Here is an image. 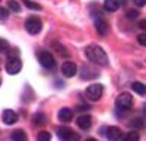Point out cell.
<instances>
[{"label": "cell", "instance_id": "cell-1", "mask_svg": "<svg viewBox=\"0 0 146 141\" xmlns=\"http://www.w3.org/2000/svg\"><path fill=\"white\" fill-rule=\"evenodd\" d=\"M85 53H87V58L90 59V61L94 63V64H97V65L106 67V65L109 64V59H108L106 52L103 51L102 46H98V45H96V43L88 45L87 49H85Z\"/></svg>", "mask_w": 146, "mask_h": 141}, {"label": "cell", "instance_id": "cell-2", "mask_svg": "<svg viewBox=\"0 0 146 141\" xmlns=\"http://www.w3.org/2000/svg\"><path fill=\"white\" fill-rule=\"evenodd\" d=\"M85 95H87V98L90 101H98L103 95V85H100V83L90 85L87 88V91H85Z\"/></svg>", "mask_w": 146, "mask_h": 141}, {"label": "cell", "instance_id": "cell-3", "mask_svg": "<svg viewBox=\"0 0 146 141\" xmlns=\"http://www.w3.org/2000/svg\"><path fill=\"white\" fill-rule=\"evenodd\" d=\"M23 69V63H21V59H19L18 57H14V55H11L8 58V61H6V71L9 73V74H18L19 71H21Z\"/></svg>", "mask_w": 146, "mask_h": 141}, {"label": "cell", "instance_id": "cell-4", "mask_svg": "<svg viewBox=\"0 0 146 141\" xmlns=\"http://www.w3.org/2000/svg\"><path fill=\"white\" fill-rule=\"evenodd\" d=\"M42 27H43V24L37 16H30V18H27V21H25V30H27L30 34H39V33L42 31Z\"/></svg>", "mask_w": 146, "mask_h": 141}, {"label": "cell", "instance_id": "cell-5", "mask_svg": "<svg viewBox=\"0 0 146 141\" xmlns=\"http://www.w3.org/2000/svg\"><path fill=\"white\" fill-rule=\"evenodd\" d=\"M115 104H116L118 109H121V110H128V109H131V105H133V97H131V94H128V92L119 94V95L116 97Z\"/></svg>", "mask_w": 146, "mask_h": 141}, {"label": "cell", "instance_id": "cell-6", "mask_svg": "<svg viewBox=\"0 0 146 141\" xmlns=\"http://www.w3.org/2000/svg\"><path fill=\"white\" fill-rule=\"evenodd\" d=\"M37 58H39L40 65L45 67V69H54L55 67V59L49 51H40L37 53Z\"/></svg>", "mask_w": 146, "mask_h": 141}, {"label": "cell", "instance_id": "cell-7", "mask_svg": "<svg viewBox=\"0 0 146 141\" xmlns=\"http://www.w3.org/2000/svg\"><path fill=\"white\" fill-rule=\"evenodd\" d=\"M57 134H58V137L61 140H78L76 132L73 131L72 128H69V126H61V128H58Z\"/></svg>", "mask_w": 146, "mask_h": 141}, {"label": "cell", "instance_id": "cell-8", "mask_svg": "<svg viewBox=\"0 0 146 141\" xmlns=\"http://www.w3.org/2000/svg\"><path fill=\"white\" fill-rule=\"evenodd\" d=\"M76 70H78V67H76V64L73 61H66L61 65V73L66 77H73L76 74Z\"/></svg>", "mask_w": 146, "mask_h": 141}, {"label": "cell", "instance_id": "cell-9", "mask_svg": "<svg viewBox=\"0 0 146 141\" xmlns=\"http://www.w3.org/2000/svg\"><path fill=\"white\" fill-rule=\"evenodd\" d=\"M96 30H97L98 34L106 36L109 33V24H108V21H106L104 18H102V16H97V19H96Z\"/></svg>", "mask_w": 146, "mask_h": 141}, {"label": "cell", "instance_id": "cell-10", "mask_svg": "<svg viewBox=\"0 0 146 141\" xmlns=\"http://www.w3.org/2000/svg\"><path fill=\"white\" fill-rule=\"evenodd\" d=\"M76 125H78L81 129L87 131V129H90V128H91V125H92V119H91V116H90V115H82V116H79V117H78Z\"/></svg>", "mask_w": 146, "mask_h": 141}, {"label": "cell", "instance_id": "cell-11", "mask_svg": "<svg viewBox=\"0 0 146 141\" xmlns=\"http://www.w3.org/2000/svg\"><path fill=\"white\" fill-rule=\"evenodd\" d=\"M121 129L119 128H116V126H108L106 128V138H109V140H119L122 135H121Z\"/></svg>", "mask_w": 146, "mask_h": 141}, {"label": "cell", "instance_id": "cell-12", "mask_svg": "<svg viewBox=\"0 0 146 141\" xmlns=\"http://www.w3.org/2000/svg\"><path fill=\"white\" fill-rule=\"evenodd\" d=\"M18 120V115L14 110H5L3 111V122L6 125H14Z\"/></svg>", "mask_w": 146, "mask_h": 141}, {"label": "cell", "instance_id": "cell-13", "mask_svg": "<svg viewBox=\"0 0 146 141\" xmlns=\"http://www.w3.org/2000/svg\"><path fill=\"white\" fill-rule=\"evenodd\" d=\"M58 119L61 120V122L67 123V122H70V120L73 119V111L70 109H67V107H64V109H61L58 111Z\"/></svg>", "mask_w": 146, "mask_h": 141}, {"label": "cell", "instance_id": "cell-14", "mask_svg": "<svg viewBox=\"0 0 146 141\" xmlns=\"http://www.w3.org/2000/svg\"><path fill=\"white\" fill-rule=\"evenodd\" d=\"M103 8L108 12H115V11L119 9V2L118 0H104Z\"/></svg>", "mask_w": 146, "mask_h": 141}, {"label": "cell", "instance_id": "cell-15", "mask_svg": "<svg viewBox=\"0 0 146 141\" xmlns=\"http://www.w3.org/2000/svg\"><path fill=\"white\" fill-rule=\"evenodd\" d=\"M131 89L134 91L136 94H139V95H145L146 94V85L142 83V82H133L131 83Z\"/></svg>", "mask_w": 146, "mask_h": 141}, {"label": "cell", "instance_id": "cell-16", "mask_svg": "<svg viewBox=\"0 0 146 141\" xmlns=\"http://www.w3.org/2000/svg\"><path fill=\"white\" fill-rule=\"evenodd\" d=\"M25 138H27V135H25V132L23 129L14 131V132L11 134V140H15V141H24Z\"/></svg>", "mask_w": 146, "mask_h": 141}, {"label": "cell", "instance_id": "cell-17", "mask_svg": "<svg viewBox=\"0 0 146 141\" xmlns=\"http://www.w3.org/2000/svg\"><path fill=\"white\" fill-rule=\"evenodd\" d=\"M33 123L39 125V126L45 125V123H46V116L43 115V113H36V115L33 116Z\"/></svg>", "mask_w": 146, "mask_h": 141}, {"label": "cell", "instance_id": "cell-18", "mask_svg": "<svg viewBox=\"0 0 146 141\" xmlns=\"http://www.w3.org/2000/svg\"><path fill=\"white\" fill-rule=\"evenodd\" d=\"M96 76H97V73L94 70H91L90 67H84L82 69V79H92Z\"/></svg>", "mask_w": 146, "mask_h": 141}, {"label": "cell", "instance_id": "cell-19", "mask_svg": "<svg viewBox=\"0 0 146 141\" xmlns=\"http://www.w3.org/2000/svg\"><path fill=\"white\" fill-rule=\"evenodd\" d=\"M8 8L12 12H19V11H21V6H19V3L17 2V0H9V2H8Z\"/></svg>", "mask_w": 146, "mask_h": 141}, {"label": "cell", "instance_id": "cell-20", "mask_svg": "<svg viewBox=\"0 0 146 141\" xmlns=\"http://www.w3.org/2000/svg\"><path fill=\"white\" fill-rule=\"evenodd\" d=\"M23 3L27 6L29 9H33V11H40L42 8H40V5H37V3H35V2H31V0H23Z\"/></svg>", "mask_w": 146, "mask_h": 141}, {"label": "cell", "instance_id": "cell-21", "mask_svg": "<svg viewBox=\"0 0 146 141\" xmlns=\"http://www.w3.org/2000/svg\"><path fill=\"white\" fill-rule=\"evenodd\" d=\"M9 52V42L6 39H0V53Z\"/></svg>", "mask_w": 146, "mask_h": 141}, {"label": "cell", "instance_id": "cell-22", "mask_svg": "<svg viewBox=\"0 0 146 141\" xmlns=\"http://www.w3.org/2000/svg\"><path fill=\"white\" fill-rule=\"evenodd\" d=\"M124 140H125V141H137V140H139V132L131 131V132H128L127 135L124 137Z\"/></svg>", "mask_w": 146, "mask_h": 141}, {"label": "cell", "instance_id": "cell-23", "mask_svg": "<svg viewBox=\"0 0 146 141\" xmlns=\"http://www.w3.org/2000/svg\"><path fill=\"white\" fill-rule=\"evenodd\" d=\"M37 140H39V141H49V140H51V134L46 132V131H42V132H39Z\"/></svg>", "mask_w": 146, "mask_h": 141}, {"label": "cell", "instance_id": "cell-24", "mask_svg": "<svg viewBox=\"0 0 146 141\" xmlns=\"http://www.w3.org/2000/svg\"><path fill=\"white\" fill-rule=\"evenodd\" d=\"M131 126H134V128H142L143 126V120L140 117H136L131 120Z\"/></svg>", "mask_w": 146, "mask_h": 141}, {"label": "cell", "instance_id": "cell-25", "mask_svg": "<svg viewBox=\"0 0 146 141\" xmlns=\"http://www.w3.org/2000/svg\"><path fill=\"white\" fill-rule=\"evenodd\" d=\"M9 16V12L6 8H0V21H5V19H8Z\"/></svg>", "mask_w": 146, "mask_h": 141}, {"label": "cell", "instance_id": "cell-26", "mask_svg": "<svg viewBox=\"0 0 146 141\" xmlns=\"http://www.w3.org/2000/svg\"><path fill=\"white\" fill-rule=\"evenodd\" d=\"M137 16H139V12H137V11H134V9L127 11V18H128V19H136Z\"/></svg>", "mask_w": 146, "mask_h": 141}, {"label": "cell", "instance_id": "cell-27", "mask_svg": "<svg viewBox=\"0 0 146 141\" xmlns=\"http://www.w3.org/2000/svg\"><path fill=\"white\" fill-rule=\"evenodd\" d=\"M137 42L142 46H146V34H139L137 36Z\"/></svg>", "mask_w": 146, "mask_h": 141}, {"label": "cell", "instance_id": "cell-28", "mask_svg": "<svg viewBox=\"0 0 146 141\" xmlns=\"http://www.w3.org/2000/svg\"><path fill=\"white\" fill-rule=\"evenodd\" d=\"M133 3H134L137 8H142V6L146 5V0H133Z\"/></svg>", "mask_w": 146, "mask_h": 141}, {"label": "cell", "instance_id": "cell-29", "mask_svg": "<svg viewBox=\"0 0 146 141\" xmlns=\"http://www.w3.org/2000/svg\"><path fill=\"white\" fill-rule=\"evenodd\" d=\"M139 27H140L142 30H145V31H146V19H142V21L139 22Z\"/></svg>", "mask_w": 146, "mask_h": 141}, {"label": "cell", "instance_id": "cell-30", "mask_svg": "<svg viewBox=\"0 0 146 141\" xmlns=\"http://www.w3.org/2000/svg\"><path fill=\"white\" fill-rule=\"evenodd\" d=\"M142 110H143V113H145V116H146V104H143V109H142Z\"/></svg>", "mask_w": 146, "mask_h": 141}, {"label": "cell", "instance_id": "cell-31", "mask_svg": "<svg viewBox=\"0 0 146 141\" xmlns=\"http://www.w3.org/2000/svg\"><path fill=\"white\" fill-rule=\"evenodd\" d=\"M0 86H2V79H0Z\"/></svg>", "mask_w": 146, "mask_h": 141}]
</instances>
